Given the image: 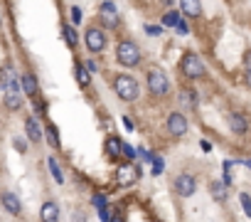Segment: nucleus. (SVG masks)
<instances>
[{"mask_svg": "<svg viewBox=\"0 0 251 222\" xmlns=\"http://www.w3.org/2000/svg\"><path fill=\"white\" fill-rule=\"evenodd\" d=\"M113 91L123 99V101H136L141 94L138 79L133 74H116L113 77Z\"/></svg>", "mask_w": 251, "mask_h": 222, "instance_id": "1", "label": "nucleus"}, {"mask_svg": "<svg viewBox=\"0 0 251 222\" xmlns=\"http://www.w3.org/2000/svg\"><path fill=\"white\" fill-rule=\"evenodd\" d=\"M116 59L123 67H138L141 64V47L133 40H121L116 47Z\"/></svg>", "mask_w": 251, "mask_h": 222, "instance_id": "2", "label": "nucleus"}, {"mask_svg": "<svg viewBox=\"0 0 251 222\" xmlns=\"http://www.w3.org/2000/svg\"><path fill=\"white\" fill-rule=\"evenodd\" d=\"M146 84H148L153 96H165L168 89H170V79H168V74L160 67H151L146 72Z\"/></svg>", "mask_w": 251, "mask_h": 222, "instance_id": "3", "label": "nucleus"}, {"mask_svg": "<svg viewBox=\"0 0 251 222\" xmlns=\"http://www.w3.org/2000/svg\"><path fill=\"white\" fill-rule=\"evenodd\" d=\"M180 72H182L187 79H202V77L207 74L202 59H200L195 52H185V55H182V59H180Z\"/></svg>", "mask_w": 251, "mask_h": 222, "instance_id": "4", "label": "nucleus"}, {"mask_svg": "<svg viewBox=\"0 0 251 222\" xmlns=\"http://www.w3.org/2000/svg\"><path fill=\"white\" fill-rule=\"evenodd\" d=\"M84 42H86V47H89V52H103V47H106V32L101 30V28H96V25H91V28H86V32H84Z\"/></svg>", "mask_w": 251, "mask_h": 222, "instance_id": "5", "label": "nucleus"}, {"mask_svg": "<svg viewBox=\"0 0 251 222\" xmlns=\"http://www.w3.org/2000/svg\"><path fill=\"white\" fill-rule=\"evenodd\" d=\"M195 190H197V180H195V175H190V173H180V175L175 178V193H177L180 197H192Z\"/></svg>", "mask_w": 251, "mask_h": 222, "instance_id": "6", "label": "nucleus"}, {"mask_svg": "<svg viewBox=\"0 0 251 222\" xmlns=\"http://www.w3.org/2000/svg\"><path fill=\"white\" fill-rule=\"evenodd\" d=\"M165 129L173 134V136H185L187 134V119L180 114V111H173V114L168 116V121H165Z\"/></svg>", "mask_w": 251, "mask_h": 222, "instance_id": "7", "label": "nucleus"}, {"mask_svg": "<svg viewBox=\"0 0 251 222\" xmlns=\"http://www.w3.org/2000/svg\"><path fill=\"white\" fill-rule=\"evenodd\" d=\"M99 20L106 28H118V8L113 3H101L99 5Z\"/></svg>", "mask_w": 251, "mask_h": 222, "instance_id": "8", "label": "nucleus"}, {"mask_svg": "<svg viewBox=\"0 0 251 222\" xmlns=\"http://www.w3.org/2000/svg\"><path fill=\"white\" fill-rule=\"evenodd\" d=\"M0 86H3L5 94H18V79H15V72L13 67H5L3 72H0Z\"/></svg>", "mask_w": 251, "mask_h": 222, "instance_id": "9", "label": "nucleus"}, {"mask_svg": "<svg viewBox=\"0 0 251 222\" xmlns=\"http://www.w3.org/2000/svg\"><path fill=\"white\" fill-rule=\"evenodd\" d=\"M226 121H229V129H231L234 134H239V136H244V134L249 131V121H246L244 114H239V111H231Z\"/></svg>", "mask_w": 251, "mask_h": 222, "instance_id": "10", "label": "nucleus"}, {"mask_svg": "<svg viewBox=\"0 0 251 222\" xmlns=\"http://www.w3.org/2000/svg\"><path fill=\"white\" fill-rule=\"evenodd\" d=\"M0 202H3V207L10 212V215H20L23 212V202L15 193H3L0 195Z\"/></svg>", "mask_w": 251, "mask_h": 222, "instance_id": "11", "label": "nucleus"}, {"mask_svg": "<svg viewBox=\"0 0 251 222\" xmlns=\"http://www.w3.org/2000/svg\"><path fill=\"white\" fill-rule=\"evenodd\" d=\"M40 220L42 222H59V205L57 202H45L40 207Z\"/></svg>", "mask_w": 251, "mask_h": 222, "instance_id": "12", "label": "nucleus"}, {"mask_svg": "<svg viewBox=\"0 0 251 222\" xmlns=\"http://www.w3.org/2000/svg\"><path fill=\"white\" fill-rule=\"evenodd\" d=\"M25 131H27V139H30V141H35V143L42 139V129H40V124H37V119H35V116H30V119L25 121Z\"/></svg>", "mask_w": 251, "mask_h": 222, "instance_id": "13", "label": "nucleus"}, {"mask_svg": "<svg viewBox=\"0 0 251 222\" xmlns=\"http://www.w3.org/2000/svg\"><path fill=\"white\" fill-rule=\"evenodd\" d=\"M136 180V168L133 166H121L118 168V185H131Z\"/></svg>", "mask_w": 251, "mask_h": 222, "instance_id": "14", "label": "nucleus"}, {"mask_svg": "<svg viewBox=\"0 0 251 222\" xmlns=\"http://www.w3.org/2000/svg\"><path fill=\"white\" fill-rule=\"evenodd\" d=\"M209 193H212V197H214L217 202H224V200H226V185H224L222 180H212V183H209Z\"/></svg>", "mask_w": 251, "mask_h": 222, "instance_id": "15", "label": "nucleus"}, {"mask_svg": "<svg viewBox=\"0 0 251 222\" xmlns=\"http://www.w3.org/2000/svg\"><path fill=\"white\" fill-rule=\"evenodd\" d=\"M180 10H182L185 15H190V18H200L202 5H200V3H195V0H182V3H180Z\"/></svg>", "mask_w": 251, "mask_h": 222, "instance_id": "16", "label": "nucleus"}, {"mask_svg": "<svg viewBox=\"0 0 251 222\" xmlns=\"http://www.w3.org/2000/svg\"><path fill=\"white\" fill-rule=\"evenodd\" d=\"M121 148H123V143L118 141V136H111V139L106 141V153H108L111 158H118V156H121Z\"/></svg>", "mask_w": 251, "mask_h": 222, "instance_id": "17", "label": "nucleus"}, {"mask_svg": "<svg viewBox=\"0 0 251 222\" xmlns=\"http://www.w3.org/2000/svg\"><path fill=\"white\" fill-rule=\"evenodd\" d=\"M23 89L27 96H35L37 94V79L32 74H23Z\"/></svg>", "mask_w": 251, "mask_h": 222, "instance_id": "18", "label": "nucleus"}, {"mask_svg": "<svg viewBox=\"0 0 251 222\" xmlns=\"http://www.w3.org/2000/svg\"><path fill=\"white\" fill-rule=\"evenodd\" d=\"M74 74H76V82H79V86H89V82H91V74L86 72V67H84V64H76V67H74Z\"/></svg>", "mask_w": 251, "mask_h": 222, "instance_id": "19", "label": "nucleus"}, {"mask_svg": "<svg viewBox=\"0 0 251 222\" xmlns=\"http://www.w3.org/2000/svg\"><path fill=\"white\" fill-rule=\"evenodd\" d=\"M5 106H8L10 111H18V109L23 106V96H20V94H5Z\"/></svg>", "mask_w": 251, "mask_h": 222, "instance_id": "20", "label": "nucleus"}, {"mask_svg": "<svg viewBox=\"0 0 251 222\" xmlns=\"http://www.w3.org/2000/svg\"><path fill=\"white\" fill-rule=\"evenodd\" d=\"M180 20H182V18H180V13H175V10H170V13L163 15V25H165V28H177Z\"/></svg>", "mask_w": 251, "mask_h": 222, "instance_id": "21", "label": "nucleus"}, {"mask_svg": "<svg viewBox=\"0 0 251 222\" xmlns=\"http://www.w3.org/2000/svg\"><path fill=\"white\" fill-rule=\"evenodd\" d=\"M62 32H64V40H67V45H69V47H76V42H79V35H76V30L67 25Z\"/></svg>", "mask_w": 251, "mask_h": 222, "instance_id": "22", "label": "nucleus"}, {"mask_svg": "<svg viewBox=\"0 0 251 222\" xmlns=\"http://www.w3.org/2000/svg\"><path fill=\"white\" fill-rule=\"evenodd\" d=\"M182 101L195 109V106H197V91H195V89H192V91H190V89H182Z\"/></svg>", "mask_w": 251, "mask_h": 222, "instance_id": "23", "label": "nucleus"}, {"mask_svg": "<svg viewBox=\"0 0 251 222\" xmlns=\"http://www.w3.org/2000/svg\"><path fill=\"white\" fill-rule=\"evenodd\" d=\"M47 166H50V170H52L54 180H57V183H64V175H62V170H59V163H57L54 158H50V161H47Z\"/></svg>", "mask_w": 251, "mask_h": 222, "instance_id": "24", "label": "nucleus"}, {"mask_svg": "<svg viewBox=\"0 0 251 222\" xmlns=\"http://www.w3.org/2000/svg\"><path fill=\"white\" fill-rule=\"evenodd\" d=\"M239 202H241L246 217H251V195H249V193H239Z\"/></svg>", "mask_w": 251, "mask_h": 222, "instance_id": "25", "label": "nucleus"}, {"mask_svg": "<svg viewBox=\"0 0 251 222\" xmlns=\"http://www.w3.org/2000/svg\"><path fill=\"white\" fill-rule=\"evenodd\" d=\"M47 141H50V146H52V148H59V134H57V129H54V126H50V129H47Z\"/></svg>", "mask_w": 251, "mask_h": 222, "instance_id": "26", "label": "nucleus"}, {"mask_svg": "<svg viewBox=\"0 0 251 222\" xmlns=\"http://www.w3.org/2000/svg\"><path fill=\"white\" fill-rule=\"evenodd\" d=\"M121 156H123L126 161H133V158H136V151H133L128 143H123V148H121Z\"/></svg>", "mask_w": 251, "mask_h": 222, "instance_id": "27", "label": "nucleus"}, {"mask_svg": "<svg viewBox=\"0 0 251 222\" xmlns=\"http://www.w3.org/2000/svg\"><path fill=\"white\" fill-rule=\"evenodd\" d=\"M72 23H74V25H79V23H81V8H79V5H74V8H72Z\"/></svg>", "mask_w": 251, "mask_h": 222, "instance_id": "28", "label": "nucleus"}, {"mask_svg": "<svg viewBox=\"0 0 251 222\" xmlns=\"http://www.w3.org/2000/svg\"><path fill=\"white\" fill-rule=\"evenodd\" d=\"M229 183H231V163L226 161L224 163V185H229Z\"/></svg>", "mask_w": 251, "mask_h": 222, "instance_id": "29", "label": "nucleus"}, {"mask_svg": "<svg viewBox=\"0 0 251 222\" xmlns=\"http://www.w3.org/2000/svg\"><path fill=\"white\" fill-rule=\"evenodd\" d=\"M99 220H101V222H111V212H108V207H101V210H99Z\"/></svg>", "mask_w": 251, "mask_h": 222, "instance_id": "30", "label": "nucleus"}, {"mask_svg": "<svg viewBox=\"0 0 251 222\" xmlns=\"http://www.w3.org/2000/svg\"><path fill=\"white\" fill-rule=\"evenodd\" d=\"M91 202H94L99 210H101V207H106V197H103V195H96V197H91Z\"/></svg>", "mask_w": 251, "mask_h": 222, "instance_id": "31", "label": "nucleus"}, {"mask_svg": "<svg viewBox=\"0 0 251 222\" xmlns=\"http://www.w3.org/2000/svg\"><path fill=\"white\" fill-rule=\"evenodd\" d=\"M160 170H163V161H160V158H155V163H153V175H158Z\"/></svg>", "mask_w": 251, "mask_h": 222, "instance_id": "32", "label": "nucleus"}, {"mask_svg": "<svg viewBox=\"0 0 251 222\" xmlns=\"http://www.w3.org/2000/svg\"><path fill=\"white\" fill-rule=\"evenodd\" d=\"M146 32H148V35H160V28H155V25H146Z\"/></svg>", "mask_w": 251, "mask_h": 222, "instance_id": "33", "label": "nucleus"}, {"mask_svg": "<svg viewBox=\"0 0 251 222\" xmlns=\"http://www.w3.org/2000/svg\"><path fill=\"white\" fill-rule=\"evenodd\" d=\"M177 32H182V35L187 32V25H185V20H180V23H177Z\"/></svg>", "mask_w": 251, "mask_h": 222, "instance_id": "34", "label": "nucleus"}, {"mask_svg": "<svg viewBox=\"0 0 251 222\" xmlns=\"http://www.w3.org/2000/svg\"><path fill=\"white\" fill-rule=\"evenodd\" d=\"M123 126H126V129H128V131L133 129V124H131V119H128V116H126V119H123Z\"/></svg>", "mask_w": 251, "mask_h": 222, "instance_id": "35", "label": "nucleus"}, {"mask_svg": "<svg viewBox=\"0 0 251 222\" xmlns=\"http://www.w3.org/2000/svg\"><path fill=\"white\" fill-rule=\"evenodd\" d=\"M15 148H18V151H25V143H23L20 139H15Z\"/></svg>", "mask_w": 251, "mask_h": 222, "instance_id": "36", "label": "nucleus"}, {"mask_svg": "<svg viewBox=\"0 0 251 222\" xmlns=\"http://www.w3.org/2000/svg\"><path fill=\"white\" fill-rule=\"evenodd\" d=\"M244 62H246V69H251V52H246V59Z\"/></svg>", "mask_w": 251, "mask_h": 222, "instance_id": "37", "label": "nucleus"}, {"mask_svg": "<svg viewBox=\"0 0 251 222\" xmlns=\"http://www.w3.org/2000/svg\"><path fill=\"white\" fill-rule=\"evenodd\" d=\"M246 84L251 86V69H246Z\"/></svg>", "mask_w": 251, "mask_h": 222, "instance_id": "38", "label": "nucleus"}, {"mask_svg": "<svg viewBox=\"0 0 251 222\" xmlns=\"http://www.w3.org/2000/svg\"><path fill=\"white\" fill-rule=\"evenodd\" d=\"M111 222H123V217H118V215H116V217H113Z\"/></svg>", "mask_w": 251, "mask_h": 222, "instance_id": "39", "label": "nucleus"}, {"mask_svg": "<svg viewBox=\"0 0 251 222\" xmlns=\"http://www.w3.org/2000/svg\"><path fill=\"white\" fill-rule=\"evenodd\" d=\"M155 222H163V220H155Z\"/></svg>", "mask_w": 251, "mask_h": 222, "instance_id": "40", "label": "nucleus"}]
</instances>
